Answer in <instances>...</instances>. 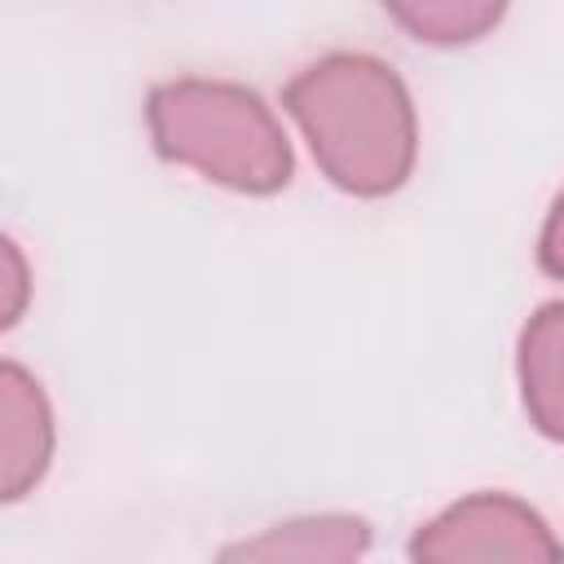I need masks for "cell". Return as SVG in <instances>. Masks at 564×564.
<instances>
[{
    "label": "cell",
    "mask_w": 564,
    "mask_h": 564,
    "mask_svg": "<svg viewBox=\"0 0 564 564\" xmlns=\"http://www.w3.org/2000/svg\"><path fill=\"white\" fill-rule=\"evenodd\" d=\"M286 110L300 119L317 163L352 194H388L414 163V110L392 66L339 53L286 88Z\"/></svg>",
    "instance_id": "obj_1"
},
{
    "label": "cell",
    "mask_w": 564,
    "mask_h": 564,
    "mask_svg": "<svg viewBox=\"0 0 564 564\" xmlns=\"http://www.w3.org/2000/svg\"><path fill=\"white\" fill-rule=\"evenodd\" d=\"M150 128L167 159L247 194H269L291 172V150L278 119L238 84H163L150 97Z\"/></svg>",
    "instance_id": "obj_2"
},
{
    "label": "cell",
    "mask_w": 564,
    "mask_h": 564,
    "mask_svg": "<svg viewBox=\"0 0 564 564\" xmlns=\"http://www.w3.org/2000/svg\"><path fill=\"white\" fill-rule=\"evenodd\" d=\"M414 564H560V542L538 511L507 494H476L410 542Z\"/></svg>",
    "instance_id": "obj_3"
},
{
    "label": "cell",
    "mask_w": 564,
    "mask_h": 564,
    "mask_svg": "<svg viewBox=\"0 0 564 564\" xmlns=\"http://www.w3.org/2000/svg\"><path fill=\"white\" fill-rule=\"evenodd\" d=\"M53 449V419L44 405L40 383L18 370L4 366L0 370V480H4V498H22Z\"/></svg>",
    "instance_id": "obj_4"
},
{
    "label": "cell",
    "mask_w": 564,
    "mask_h": 564,
    "mask_svg": "<svg viewBox=\"0 0 564 564\" xmlns=\"http://www.w3.org/2000/svg\"><path fill=\"white\" fill-rule=\"evenodd\" d=\"M370 529L352 516H304L234 542L216 564H357Z\"/></svg>",
    "instance_id": "obj_5"
},
{
    "label": "cell",
    "mask_w": 564,
    "mask_h": 564,
    "mask_svg": "<svg viewBox=\"0 0 564 564\" xmlns=\"http://www.w3.org/2000/svg\"><path fill=\"white\" fill-rule=\"evenodd\" d=\"M520 383L533 423L564 441V300L546 304L520 339Z\"/></svg>",
    "instance_id": "obj_6"
},
{
    "label": "cell",
    "mask_w": 564,
    "mask_h": 564,
    "mask_svg": "<svg viewBox=\"0 0 564 564\" xmlns=\"http://www.w3.org/2000/svg\"><path fill=\"white\" fill-rule=\"evenodd\" d=\"M392 18L427 40H471L498 22V4H397Z\"/></svg>",
    "instance_id": "obj_7"
},
{
    "label": "cell",
    "mask_w": 564,
    "mask_h": 564,
    "mask_svg": "<svg viewBox=\"0 0 564 564\" xmlns=\"http://www.w3.org/2000/svg\"><path fill=\"white\" fill-rule=\"evenodd\" d=\"M542 264L564 278V194L555 198V212H551V220L542 229Z\"/></svg>",
    "instance_id": "obj_8"
},
{
    "label": "cell",
    "mask_w": 564,
    "mask_h": 564,
    "mask_svg": "<svg viewBox=\"0 0 564 564\" xmlns=\"http://www.w3.org/2000/svg\"><path fill=\"white\" fill-rule=\"evenodd\" d=\"M4 269H9V304H4V317L13 322V313H18V295H22V260H18L13 247H4Z\"/></svg>",
    "instance_id": "obj_9"
}]
</instances>
